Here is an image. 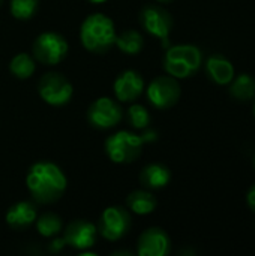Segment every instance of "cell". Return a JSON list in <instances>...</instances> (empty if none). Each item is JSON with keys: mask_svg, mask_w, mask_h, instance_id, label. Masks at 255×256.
<instances>
[{"mask_svg": "<svg viewBox=\"0 0 255 256\" xmlns=\"http://www.w3.org/2000/svg\"><path fill=\"white\" fill-rule=\"evenodd\" d=\"M26 186L35 202L53 204L63 196L68 180L59 165L50 160H39L29 168Z\"/></svg>", "mask_w": 255, "mask_h": 256, "instance_id": "6da1fadb", "label": "cell"}, {"mask_svg": "<svg viewBox=\"0 0 255 256\" xmlns=\"http://www.w3.org/2000/svg\"><path fill=\"white\" fill-rule=\"evenodd\" d=\"M116 34L117 32L113 20L102 12L90 14L80 27V42L93 54L108 52L114 46Z\"/></svg>", "mask_w": 255, "mask_h": 256, "instance_id": "7a4b0ae2", "label": "cell"}, {"mask_svg": "<svg viewBox=\"0 0 255 256\" xmlns=\"http://www.w3.org/2000/svg\"><path fill=\"white\" fill-rule=\"evenodd\" d=\"M36 70V60L27 52L15 54L9 62V72L18 80H29Z\"/></svg>", "mask_w": 255, "mask_h": 256, "instance_id": "d6986e66", "label": "cell"}, {"mask_svg": "<svg viewBox=\"0 0 255 256\" xmlns=\"http://www.w3.org/2000/svg\"><path fill=\"white\" fill-rule=\"evenodd\" d=\"M128 122L134 129H146L150 124V114L141 104H132L128 108Z\"/></svg>", "mask_w": 255, "mask_h": 256, "instance_id": "603a6c76", "label": "cell"}, {"mask_svg": "<svg viewBox=\"0 0 255 256\" xmlns=\"http://www.w3.org/2000/svg\"><path fill=\"white\" fill-rule=\"evenodd\" d=\"M114 46H117L126 56H137L144 48V38L140 32L128 28L116 34Z\"/></svg>", "mask_w": 255, "mask_h": 256, "instance_id": "ac0fdd59", "label": "cell"}, {"mask_svg": "<svg viewBox=\"0 0 255 256\" xmlns=\"http://www.w3.org/2000/svg\"><path fill=\"white\" fill-rule=\"evenodd\" d=\"M41 99L51 106H63L69 104L74 94V86L60 72H47L38 82Z\"/></svg>", "mask_w": 255, "mask_h": 256, "instance_id": "8992f818", "label": "cell"}, {"mask_svg": "<svg viewBox=\"0 0 255 256\" xmlns=\"http://www.w3.org/2000/svg\"><path fill=\"white\" fill-rule=\"evenodd\" d=\"M140 24L150 36L159 39L164 46H168L174 21L167 9L158 4H146L140 10Z\"/></svg>", "mask_w": 255, "mask_h": 256, "instance_id": "52a82bcc", "label": "cell"}, {"mask_svg": "<svg viewBox=\"0 0 255 256\" xmlns=\"http://www.w3.org/2000/svg\"><path fill=\"white\" fill-rule=\"evenodd\" d=\"M171 182V171L161 164H149L140 172V183L146 189L158 190L168 186Z\"/></svg>", "mask_w": 255, "mask_h": 256, "instance_id": "2e32d148", "label": "cell"}, {"mask_svg": "<svg viewBox=\"0 0 255 256\" xmlns=\"http://www.w3.org/2000/svg\"><path fill=\"white\" fill-rule=\"evenodd\" d=\"M98 237V226L84 219L72 220L63 231V240L66 246L75 250H89L95 246Z\"/></svg>", "mask_w": 255, "mask_h": 256, "instance_id": "8fae6325", "label": "cell"}, {"mask_svg": "<svg viewBox=\"0 0 255 256\" xmlns=\"http://www.w3.org/2000/svg\"><path fill=\"white\" fill-rule=\"evenodd\" d=\"M254 168H255V154H254Z\"/></svg>", "mask_w": 255, "mask_h": 256, "instance_id": "f1b7e54d", "label": "cell"}, {"mask_svg": "<svg viewBox=\"0 0 255 256\" xmlns=\"http://www.w3.org/2000/svg\"><path fill=\"white\" fill-rule=\"evenodd\" d=\"M203 63V54L198 46L182 44L167 46L164 56V70L176 80H185L198 72Z\"/></svg>", "mask_w": 255, "mask_h": 256, "instance_id": "3957f363", "label": "cell"}, {"mask_svg": "<svg viewBox=\"0 0 255 256\" xmlns=\"http://www.w3.org/2000/svg\"><path fill=\"white\" fill-rule=\"evenodd\" d=\"M65 246H66V243H65L63 237H62V238H56V237H54V242L50 244V250H51V252H59V250H62Z\"/></svg>", "mask_w": 255, "mask_h": 256, "instance_id": "cb8c5ba5", "label": "cell"}, {"mask_svg": "<svg viewBox=\"0 0 255 256\" xmlns=\"http://www.w3.org/2000/svg\"><path fill=\"white\" fill-rule=\"evenodd\" d=\"M158 206L156 196L149 190H134L126 198V207L137 216H146L155 212Z\"/></svg>", "mask_w": 255, "mask_h": 256, "instance_id": "e0dca14e", "label": "cell"}, {"mask_svg": "<svg viewBox=\"0 0 255 256\" xmlns=\"http://www.w3.org/2000/svg\"><path fill=\"white\" fill-rule=\"evenodd\" d=\"M180 93L179 81L168 74L153 78L146 88L147 100L156 110H168L174 106L180 99Z\"/></svg>", "mask_w": 255, "mask_h": 256, "instance_id": "30bf717a", "label": "cell"}, {"mask_svg": "<svg viewBox=\"0 0 255 256\" xmlns=\"http://www.w3.org/2000/svg\"><path fill=\"white\" fill-rule=\"evenodd\" d=\"M230 94L240 100L246 102L255 98V78L249 74H240L239 76H234L230 82Z\"/></svg>", "mask_w": 255, "mask_h": 256, "instance_id": "ffe728a7", "label": "cell"}, {"mask_svg": "<svg viewBox=\"0 0 255 256\" xmlns=\"http://www.w3.org/2000/svg\"><path fill=\"white\" fill-rule=\"evenodd\" d=\"M86 116L92 128L107 130L116 128L120 123L123 117V110L119 100H114L108 96H102L90 104Z\"/></svg>", "mask_w": 255, "mask_h": 256, "instance_id": "ba28073f", "label": "cell"}, {"mask_svg": "<svg viewBox=\"0 0 255 256\" xmlns=\"http://www.w3.org/2000/svg\"><path fill=\"white\" fill-rule=\"evenodd\" d=\"M39 8V0H9V12L15 20L27 21L35 16Z\"/></svg>", "mask_w": 255, "mask_h": 256, "instance_id": "7402d4cb", "label": "cell"}, {"mask_svg": "<svg viewBox=\"0 0 255 256\" xmlns=\"http://www.w3.org/2000/svg\"><path fill=\"white\" fill-rule=\"evenodd\" d=\"M171 250V240L168 234L158 226L141 232L137 242L138 256H167Z\"/></svg>", "mask_w": 255, "mask_h": 256, "instance_id": "4fadbf2b", "label": "cell"}, {"mask_svg": "<svg viewBox=\"0 0 255 256\" xmlns=\"http://www.w3.org/2000/svg\"><path fill=\"white\" fill-rule=\"evenodd\" d=\"M206 74L215 84L227 86L234 78V66L222 54H212L206 60Z\"/></svg>", "mask_w": 255, "mask_h": 256, "instance_id": "9a60e30c", "label": "cell"}, {"mask_svg": "<svg viewBox=\"0 0 255 256\" xmlns=\"http://www.w3.org/2000/svg\"><path fill=\"white\" fill-rule=\"evenodd\" d=\"M144 138L129 130H119L105 140L104 148L107 156L114 164H132L143 152Z\"/></svg>", "mask_w": 255, "mask_h": 256, "instance_id": "277c9868", "label": "cell"}, {"mask_svg": "<svg viewBox=\"0 0 255 256\" xmlns=\"http://www.w3.org/2000/svg\"><path fill=\"white\" fill-rule=\"evenodd\" d=\"M156 2H159V3H167V2H171V0H156Z\"/></svg>", "mask_w": 255, "mask_h": 256, "instance_id": "4316f807", "label": "cell"}, {"mask_svg": "<svg viewBox=\"0 0 255 256\" xmlns=\"http://www.w3.org/2000/svg\"><path fill=\"white\" fill-rule=\"evenodd\" d=\"M254 116H255V104H254Z\"/></svg>", "mask_w": 255, "mask_h": 256, "instance_id": "f546056e", "label": "cell"}, {"mask_svg": "<svg viewBox=\"0 0 255 256\" xmlns=\"http://www.w3.org/2000/svg\"><path fill=\"white\" fill-rule=\"evenodd\" d=\"M87 2H90L93 4H101V3H105L107 0H87Z\"/></svg>", "mask_w": 255, "mask_h": 256, "instance_id": "484cf974", "label": "cell"}, {"mask_svg": "<svg viewBox=\"0 0 255 256\" xmlns=\"http://www.w3.org/2000/svg\"><path fill=\"white\" fill-rule=\"evenodd\" d=\"M35 225H36V230H38L39 236H42L45 238H54L63 230L62 219L57 214H54V213H44V214H41L39 218H36Z\"/></svg>", "mask_w": 255, "mask_h": 256, "instance_id": "44dd1931", "label": "cell"}, {"mask_svg": "<svg viewBox=\"0 0 255 256\" xmlns=\"http://www.w3.org/2000/svg\"><path fill=\"white\" fill-rule=\"evenodd\" d=\"M38 218V210L36 206L30 201H18L14 206H11L5 214V220L6 224L15 230V231H21L29 228L30 225L35 224Z\"/></svg>", "mask_w": 255, "mask_h": 256, "instance_id": "5bb4252c", "label": "cell"}, {"mask_svg": "<svg viewBox=\"0 0 255 256\" xmlns=\"http://www.w3.org/2000/svg\"><path fill=\"white\" fill-rule=\"evenodd\" d=\"M2 4H3V0H0V6H2Z\"/></svg>", "mask_w": 255, "mask_h": 256, "instance_id": "83f0119b", "label": "cell"}, {"mask_svg": "<svg viewBox=\"0 0 255 256\" xmlns=\"http://www.w3.org/2000/svg\"><path fill=\"white\" fill-rule=\"evenodd\" d=\"M246 202H248L249 208L255 213V184L251 186V189H249L248 194H246Z\"/></svg>", "mask_w": 255, "mask_h": 256, "instance_id": "d4e9b609", "label": "cell"}, {"mask_svg": "<svg viewBox=\"0 0 255 256\" xmlns=\"http://www.w3.org/2000/svg\"><path fill=\"white\" fill-rule=\"evenodd\" d=\"M33 57L45 66H56L65 60L69 51L65 36L56 32H44L36 36L32 45Z\"/></svg>", "mask_w": 255, "mask_h": 256, "instance_id": "5b68a950", "label": "cell"}, {"mask_svg": "<svg viewBox=\"0 0 255 256\" xmlns=\"http://www.w3.org/2000/svg\"><path fill=\"white\" fill-rule=\"evenodd\" d=\"M132 225L131 214L119 206L107 207L98 220V234L107 242H119L123 238Z\"/></svg>", "mask_w": 255, "mask_h": 256, "instance_id": "9c48e42d", "label": "cell"}, {"mask_svg": "<svg viewBox=\"0 0 255 256\" xmlns=\"http://www.w3.org/2000/svg\"><path fill=\"white\" fill-rule=\"evenodd\" d=\"M114 96L120 104H131L137 100L144 92V78L134 69H126L117 75L113 84Z\"/></svg>", "mask_w": 255, "mask_h": 256, "instance_id": "7c38bea8", "label": "cell"}]
</instances>
